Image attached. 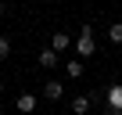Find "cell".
Instances as JSON below:
<instances>
[{
	"label": "cell",
	"instance_id": "cell-1",
	"mask_svg": "<svg viewBox=\"0 0 122 115\" xmlns=\"http://www.w3.org/2000/svg\"><path fill=\"white\" fill-rule=\"evenodd\" d=\"M93 50H97L93 29H90V25H83V29H79V40H76V54H79V58H90Z\"/></svg>",
	"mask_w": 122,
	"mask_h": 115
},
{
	"label": "cell",
	"instance_id": "cell-2",
	"mask_svg": "<svg viewBox=\"0 0 122 115\" xmlns=\"http://www.w3.org/2000/svg\"><path fill=\"white\" fill-rule=\"evenodd\" d=\"M15 108H18L22 115H32V111H36V94H18Z\"/></svg>",
	"mask_w": 122,
	"mask_h": 115
},
{
	"label": "cell",
	"instance_id": "cell-3",
	"mask_svg": "<svg viewBox=\"0 0 122 115\" xmlns=\"http://www.w3.org/2000/svg\"><path fill=\"white\" fill-rule=\"evenodd\" d=\"M61 94H65V83H61V79H47V86H43V97H47V101H57Z\"/></svg>",
	"mask_w": 122,
	"mask_h": 115
},
{
	"label": "cell",
	"instance_id": "cell-4",
	"mask_svg": "<svg viewBox=\"0 0 122 115\" xmlns=\"http://www.w3.org/2000/svg\"><path fill=\"white\" fill-rule=\"evenodd\" d=\"M90 104H93V97H90V94L72 97V115H86V111H90Z\"/></svg>",
	"mask_w": 122,
	"mask_h": 115
},
{
	"label": "cell",
	"instance_id": "cell-5",
	"mask_svg": "<svg viewBox=\"0 0 122 115\" xmlns=\"http://www.w3.org/2000/svg\"><path fill=\"white\" fill-rule=\"evenodd\" d=\"M68 43H72V36H68V32H65V29H57V32H54V36H50V47H54V50H57V54H61V50H68Z\"/></svg>",
	"mask_w": 122,
	"mask_h": 115
},
{
	"label": "cell",
	"instance_id": "cell-6",
	"mask_svg": "<svg viewBox=\"0 0 122 115\" xmlns=\"http://www.w3.org/2000/svg\"><path fill=\"white\" fill-rule=\"evenodd\" d=\"M57 61H61V58H57L54 47H43V50H40V65H43V68H54Z\"/></svg>",
	"mask_w": 122,
	"mask_h": 115
},
{
	"label": "cell",
	"instance_id": "cell-7",
	"mask_svg": "<svg viewBox=\"0 0 122 115\" xmlns=\"http://www.w3.org/2000/svg\"><path fill=\"white\" fill-rule=\"evenodd\" d=\"M104 101H108V108H118V111H122V86H108Z\"/></svg>",
	"mask_w": 122,
	"mask_h": 115
},
{
	"label": "cell",
	"instance_id": "cell-8",
	"mask_svg": "<svg viewBox=\"0 0 122 115\" xmlns=\"http://www.w3.org/2000/svg\"><path fill=\"white\" fill-rule=\"evenodd\" d=\"M65 72H68L72 79H79V76H83V61H79V58H76V61H68V65H65Z\"/></svg>",
	"mask_w": 122,
	"mask_h": 115
},
{
	"label": "cell",
	"instance_id": "cell-9",
	"mask_svg": "<svg viewBox=\"0 0 122 115\" xmlns=\"http://www.w3.org/2000/svg\"><path fill=\"white\" fill-rule=\"evenodd\" d=\"M108 40H111V43H122V22L108 25Z\"/></svg>",
	"mask_w": 122,
	"mask_h": 115
},
{
	"label": "cell",
	"instance_id": "cell-10",
	"mask_svg": "<svg viewBox=\"0 0 122 115\" xmlns=\"http://www.w3.org/2000/svg\"><path fill=\"white\" fill-rule=\"evenodd\" d=\"M7 54H11V40H7V36H0V61H4Z\"/></svg>",
	"mask_w": 122,
	"mask_h": 115
},
{
	"label": "cell",
	"instance_id": "cell-11",
	"mask_svg": "<svg viewBox=\"0 0 122 115\" xmlns=\"http://www.w3.org/2000/svg\"><path fill=\"white\" fill-rule=\"evenodd\" d=\"M108 115H122V111H118V108H108Z\"/></svg>",
	"mask_w": 122,
	"mask_h": 115
},
{
	"label": "cell",
	"instance_id": "cell-12",
	"mask_svg": "<svg viewBox=\"0 0 122 115\" xmlns=\"http://www.w3.org/2000/svg\"><path fill=\"white\" fill-rule=\"evenodd\" d=\"M0 18H4V0H0Z\"/></svg>",
	"mask_w": 122,
	"mask_h": 115
},
{
	"label": "cell",
	"instance_id": "cell-13",
	"mask_svg": "<svg viewBox=\"0 0 122 115\" xmlns=\"http://www.w3.org/2000/svg\"><path fill=\"white\" fill-rule=\"evenodd\" d=\"M0 94H4V86H0Z\"/></svg>",
	"mask_w": 122,
	"mask_h": 115
}]
</instances>
